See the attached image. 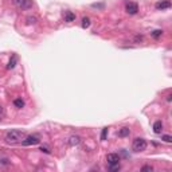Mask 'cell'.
Here are the masks:
<instances>
[{
    "instance_id": "obj_4",
    "label": "cell",
    "mask_w": 172,
    "mask_h": 172,
    "mask_svg": "<svg viewBox=\"0 0 172 172\" xmlns=\"http://www.w3.org/2000/svg\"><path fill=\"white\" fill-rule=\"evenodd\" d=\"M40 139L38 137L37 135H31V136H26L24 140L22 141V145H24V147H28V145H37L39 144Z\"/></svg>"
},
{
    "instance_id": "obj_15",
    "label": "cell",
    "mask_w": 172,
    "mask_h": 172,
    "mask_svg": "<svg viewBox=\"0 0 172 172\" xmlns=\"http://www.w3.org/2000/svg\"><path fill=\"white\" fill-rule=\"evenodd\" d=\"M90 26V19L89 18H83L82 19V28H87Z\"/></svg>"
},
{
    "instance_id": "obj_14",
    "label": "cell",
    "mask_w": 172,
    "mask_h": 172,
    "mask_svg": "<svg viewBox=\"0 0 172 172\" xmlns=\"http://www.w3.org/2000/svg\"><path fill=\"white\" fill-rule=\"evenodd\" d=\"M151 35L155 38V39H159V38H160L161 35H163V31H161V30H155V31H152V32H151Z\"/></svg>"
},
{
    "instance_id": "obj_3",
    "label": "cell",
    "mask_w": 172,
    "mask_h": 172,
    "mask_svg": "<svg viewBox=\"0 0 172 172\" xmlns=\"http://www.w3.org/2000/svg\"><path fill=\"white\" fill-rule=\"evenodd\" d=\"M12 3H14L15 7H18L20 9H30L34 5L32 0H12Z\"/></svg>"
},
{
    "instance_id": "obj_5",
    "label": "cell",
    "mask_w": 172,
    "mask_h": 172,
    "mask_svg": "<svg viewBox=\"0 0 172 172\" xmlns=\"http://www.w3.org/2000/svg\"><path fill=\"white\" fill-rule=\"evenodd\" d=\"M125 9H126V12H128L129 15H136L137 14V11H139V5L136 4V3L129 2V3H126Z\"/></svg>"
},
{
    "instance_id": "obj_23",
    "label": "cell",
    "mask_w": 172,
    "mask_h": 172,
    "mask_svg": "<svg viewBox=\"0 0 172 172\" xmlns=\"http://www.w3.org/2000/svg\"><path fill=\"white\" fill-rule=\"evenodd\" d=\"M2 113H3V108H2V106H0V114H2Z\"/></svg>"
},
{
    "instance_id": "obj_9",
    "label": "cell",
    "mask_w": 172,
    "mask_h": 172,
    "mask_svg": "<svg viewBox=\"0 0 172 172\" xmlns=\"http://www.w3.org/2000/svg\"><path fill=\"white\" fill-rule=\"evenodd\" d=\"M161 131H163V122H161V121H156L153 124V132L156 133V135H160Z\"/></svg>"
},
{
    "instance_id": "obj_20",
    "label": "cell",
    "mask_w": 172,
    "mask_h": 172,
    "mask_svg": "<svg viewBox=\"0 0 172 172\" xmlns=\"http://www.w3.org/2000/svg\"><path fill=\"white\" fill-rule=\"evenodd\" d=\"M141 171H144V172L145 171H153V168H152L151 165H144V167L141 168Z\"/></svg>"
},
{
    "instance_id": "obj_17",
    "label": "cell",
    "mask_w": 172,
    "mask_h": 172,
    "mask_svg": "<svg viewBox=\"0 0 172 172\" xmlns=\"http://www.w3.org/2000/svg\"><path fill=\"white\" fill-rule=\"evenodd\" d=\"M26 20H27L28 24H35V23H37V18H35V16H27Z\"/></svg>"
},
{
    "instance_id": "obj_2",
    "label": "cell",
    "mask_w": 172,
    "mask_h": 172,
    "mask_svg": "<svg viewBox=\"0 0 172 172\" xmlns=\"http://www.w3.org/2000/svg\"><path fill=\"white\" fill-rule=\"evenodd\" d=\"M132 149L135 152H142V151H145V149H147V141H145L144 139H141V137L135 139L133 142H132Z\"/></svg>"
},
{
    "instance_id": "obj_10",
    "label": "cell",
    "mask_w": 172,
    "mask_h": 172,
    "mask_svg": "<svg viewBox=\"0 0 172 172\" xmlns=\"http://www.w3.org/2000/svg\"><path fill=\"white\" fill-rule=\"evenodd\" d=\"M73 20H75V14H73L71 11H66L65 12V22H73Z\"/></svg>"
},
{
    "instance_id": "obj_18",
    "label": "cell",
    "mask_w": 172,
    "mask_h": 172,
    "mask_svg": "<svg viewBox=\"0 0 172 172\" xmlns=\"http://www.w3.org/2000/svg\"><path fill=\"white\" fill-rule=\"evenodd\" d=\"M109 170L110 171H118L120 170V164H109Z\"/></svg>"
},
{
    "instance_id": "obj_21",
    "label": "cell",
    "mask_w": 172,
    "mask_h": 172,
    "mask_svg": "<svg viewBox=\"0 0 172 172\" xmlns=\"http://www.w3.org/2000/svg\"><path fill=\"white\" fill-rule=\"evenodd\" d=\"M40 151H42V152H46V153H48V152H50V151H48V149H47V148H43V147H42V148H40Z\"/></svg>"
},
{
    "instance_id": "obj_13",
    "label": "cell",
    "mask_w": 172,
    "mask_h": 172,
    "mask_svg": "<svg viewBox=\"0 0 172 172\" xmlns=\"http://www.w3.org/2000/svg\"><path fill=\"white\" fill-rule=\"evenodd\" d=\"M14 105L16 106V108L20 109V108H23V106H24V101L22 98H15L14 100Z\"/></svg>"
},
{
    "instance_id": "obj_16",
    "label": "cell",
    "mask_w": 172,
    "mask_h": 172,
    "mask_svg": "<svg viewBox=\"0 0 172 172\" xmlns=\"http://www.w3.org/2000/svg\"><path fill=\"white\" fill-rule=\"evenodd\" d=\"M106 137H108V128H104V129H102V132H101V140H102V141H105V140H106Z\"/></svg>"
},
{
    "instance_id": "obj_12",
    "label": "cell",
    "mask_w": 172,
    "mask_h": 172,
    "mask_svg": "<svg viewBox=\"0 0 172 172\" xmlns=\"http://www.w3.org/2000/svg\"><path fill=\"white\" fill-rule=\"evenodd\" d=\"M16 63H18V58H16V55H12V58L9 59V63L7 66V69H14L16 66Z\"/></svg>"
},
{
    "instance_id": "obj_6",
    "label": "cell",
    "mask_w": 172,
    "mask_h": 172,
    "mask_svg": "<svg viewBox=\"0 0 172 172\" xmlns=\"http://www.w3.org/2000/svg\"><path fill=\"white\" fill-rule=\"evenodd\" d=\"M155 7H156V9H161V11H163V9H167L171 7V2L170 0H160V2L156 3Z\"/></svg>"
},
{
    "instance_id": "obj_1",
    "label": "cell",
    "mask_w": 172,
    "mask_h": 172,
    "mask_svg": "<svg viewBox=\"0 0 172 172\" xmlns=\"http://www.w3.org/2000/svg\"><path fill=\"white\" fill-rule=\"evenodd\" d=\"M26 132L23 131H8L5 133V141L8 142V144H22V141L24 140L26 137Z\"/></svg>"
},
{
    "instance_id": "obj_22",
    "label": "cell",
    "mask_w": 172,
    "mask_h": 172,
    "mask_svg": "<svg viewBox=\"0 0 172 172\" xmlns=\"http://www.w3.org/2000/svg\"><path fill=\"white\" fill-rule=\"evenodd\" d=\"M171 97H172L171 94H168V96H167V101H171Z\"/></svg>"
},
{
    "instance_id": "obj_11",
    "label": "cell",
    "mask_w": 172,
    "mask_h": 172,
    "mask_svg": "<svg viewBox=\"0 0 172 172\" xmlns=\"http://www.w3.org/2000/svg\"><path fill=\"white\" fill-rule=\"evenodd\" d=\"M131 135V131H129V128H121L118 131V136L120 137H126V136Z\"/></svg>"
},
{
    "instance_id": "obj_19",
    "label": "cell",
    "mask_w": 172,
    "mask_h": 172,
    "mask_svg": "<svg viewBox=\"0 0 172 172\" xmlns=\"http://www.w3.org/2000/svg\"><path fill=\"white\" fill-rule=\"evenodd\" d=\"M161 140H164L165 142H171L172 137H171V136H168V135H164V136H161Z\"/></svg>"
},
{
    "instance_id": "obj_8",
    "label": "cell",
    "mask_w": 172,
    "mask_h": 172,
    "mask_svg": "<svg viewBox=\"0 0 172 172\" xmlns=\"http://www.w3.org/2000/svg\"><path fill=\"white\" fill-rule=\"evenodd\" d=\"M79 142H81L79 136H70V137L67 139V144H69L70 147H75V145H78Z\"/></svg>"
},
{
    "instance_id": "obj_7",
    "label": "cell",
    "mask_w": 172,
    "mask_h": 172,
    "mask_svg": "<svg viewBox=\"0 0 172 172\" xmlns=\"http://www.w3.org/2000/svg\"><path fill=\"white\" fill-rule=\"evenodd\" d=\"M106 160H108L109 164H117L118 161H120V156H118L117 153H108Z\"/></svg>"
}]
</instances>
